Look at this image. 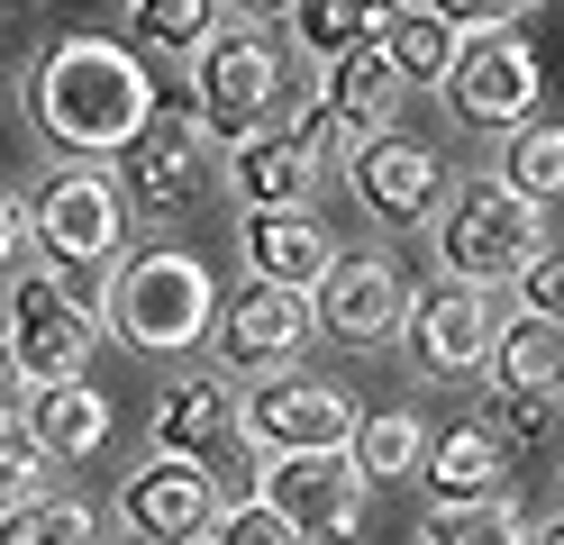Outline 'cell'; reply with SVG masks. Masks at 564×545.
<instances>
[{
	"label": "cell",
	"instance_id": "603a6c76",
	"mask_svg": "<svg viewBox=\"0 0 564 545\" xmlns=\"http://www.w3.org/2000/svg\"><path fill=\"white\" fill-rule=\"evenodd\" d=\"M373 46H382V64L401 73V91H437V83H446V64H455V28L429 10V0H401L392 28H382Z\"/></svg>",
	"mask_w": 564,
	"mask_h": 545
},
{
	"label": "cell",
	"instance_id": "9a60e30c",
	"mask_svg": "<svg viewBox=\"0 0 564 545\" xmlns=\"http://www.w3.org/2000/svg\"><path fill=\"white\" fill-rule=\"evenodd\" d=\"M310 309H319V327L337 346H382V337H401V318H410V273L392 264V254H337V264L319 273V291H310Z\"/></svg>",
	"mask_w": 564,
	"mask_h": 545
},
{
	"label": "cell",
	"instance_id": "2e32d148",
	"mask_svg": "<svg viewBox=\"0 0 564 545\" xmlns=\"http://www.w3.org/2000/svg\"><path fill=\"white\" fill-rule=\"evenodd\" d=\"M346 182H356V200L382 218V228H410V218H429L446 200V155L429 137H356V155H346Z\"/></svg>",
	"mask_w": 564,
	"mask_h": 545
},
{
	"label": "cell",
	"instance_id": "83f0119b",
	"mask_svg": "<svg viewBox=\"0 0 564 545\" xmlns=\"http://www.w3.org/2000/svg\"><path fill=\"white\" fill-rule=\"evenodd\" d=\"M119 10H128V36L155 55H192L219 28V0H119Z\"/></svg>",
	"mask_w": 564,
	"mask_h": 545
},
{
	"label": "cell",
	"instance_id": "f546056e",
	"mask_svg": "<svg viewBox=\"0 0 564 545\" xmlns=\"http://www.w3.org/2000/svg\"><path fill=\"white\" fill-rule=\"evenodd\" d=\"M37 491H46L37 436H28V427H0V509H19V500H37Z\"/></svg>",
	"mask_w": 564,
	"mask_h": 545
},
{
	"label": "cell",
	"instance_id": "9c48e42d",
	"mask_svg": "<svg viewBox=\"0 0 564 545\" xmlns=\"http://www.w3.org/2000/svg\"><path fill=\"white\" fill-rule=\"evenodd\" d=\"M256 500H264L301 545H346V536H365L373 482L356 472V455H264Z\"/></svg>",
	"mask_w": 564,
	"mask_h": 545
},
{
	"label": "cell",
	"instance_id": "74e56055",
	"mask_svg": "<svg viewBox=\"0 0 564 545\" xmlns=\"http://www.w3.org/2000/svg\"><path fill=\"white\" fill-rule=\"evenodd\" d=\"M528 545H564V519H546V527H528Z\"/></svg>",
	"mask_w": 564,
	"mask_h": 545
},
{
	"label": "cell",
	"instance_id": "4dcf8cb0",
	"mask_svg": "<svg viewBox=\"0 0 564 545\" xmlns=\"http://www.w3.org/2000/svg\"><path fill=\"white\" fill-rule=\"evenodd\" d=\"M200 545H301V536L282 527L264 500H228V519H209V536H200Z\"/></svg>",
	"mask_w": 564,
	"mask_h": 545
},
{
	"label": "cell",
	"instance_id": "ba28073f",
	"mask_svg": "<svg viewBox=\"0 0 564 545\" xmlns=\"http://www.w3.org/2000/svg\"><path fill=\"white\" fill-rule=\"evenodd\" d=\"M228 182V145L209 137L192 109H155L147 137L128 145V209H155V218H192L219 200Z\"/></svg>",
	"mask_w": 564,
	"mask_h": 545
},
{
	"label": "cell",
	"instance_id": "484cf974",
	"mask_svg": "<svg viewBox=\"0 0 564 545\" xmlns=\"http://www.w3.org/2000/svg\"><path fill=\"white\" fill-rule=\"evenodd\" d=\"M501 182H519L528 200H555V192H564V128H555V119L501 128Z\"/></svg>",
	"mask_w": 564,
	"mask_h": 545
},
{
	"label": "cell",
	"instance_id": "e0dca14e",
	"mask_svg": "<svg viewBox=\"0 0 564 545\" xmlns=\"http://www.w3.org/2000/svg\"><path fill=\"white\" fill-rule=\"evenodd\" d=\"M219 509H228L219 482H209L200 464H183V455H147L119 482V519L137 527V545H200Z\"/></svg>",
	"mask_w": 564,
	"mask_h": 545
},
{
	"label": "cell",
	"instance_id": "4316f807",
	"mask_svg": "<svg viewBox=\"0 0 564 545\" xmlns=\"http://www.w3.org/2000/svg\"><path fill=\"white\" fill-rule=\"evenodd\" d=\"M419 545H528V519L510 500H437Z\"/></svg>",
	"mask_w": 564,
	"mask_h": 545
},
{
	"label": "cell",
	"instance_id": "7c38bea8",
	"mask_svg": "<svg viewBox=\"0 0 564 545\" xmlns=\"http://www.w3.org/2000/svg\"><path fill=\"white\" fill-rule=\"evenodd\" d=\"M328 145H337V128H328L319 100H310L301 119H282V128H246L228 145V173H237L246 209H310V192H319V173H328Z\"/></svg>",
	"mask_w": 564,
	"mask_h": 545
},
{
	"label": "cell",
	"instance_id": "3957f363",
	"mask_svg": "<svg viewBox=\"0 0 564 545\" xmlns=\"http://www.w3.org/2000/svg\"><path fill=\"white\" fill-rule=\"evenodd\" d=\"M100 318H110L119 346H137V355L209 346V318H219V273H209L192 246H137V254H119Z\"/></svg>",
	"mask_w": 564,
	"mask_h": 545
},
{
	"label": "cell",
	"instance_id": "1f68e13d",
	"mask_svg": "<svg viewBox=\"0 0 564 545\" xmlns=\"http://www.w3.org/2000/svg\"><path fill=\"white\" fill-rule=\"evenodd\" d=\"M519 291H528V318H546V327H564V246H546L538 264L519 273Z\"/></svg>",
	"mask_w": 564,
	"mask_h": 545
},
{
	"label": "cell",
	"instance_id": "52a82bcc",
	"mask_svg": "<svg viewBox=\"0 0 564 545\" xmlns=\"http://www.w3.org/2000/svg\"><path fill=\"white\" fill-rule=\"evenodd\" d=\"M0 346H10V363L28 382H74V373H91L100 301H83L64 273H19L10 309H0Z\"/></svg>",
	"mask_w": 564,
	"mask_h": 545
},
{
	"label": "cell",
	"instance_id": "f35d334b",
	"mask_svg": "<svg viewBox=\"0 0 564 545\" xmlns=\"http://www.w3.org/2000/svg\"><path fill=\"white\" fill-rule=\"evenodd\" d=\"M0 10H19V0H0Z\"/></svg>",
	"mask_w": 564,
	"mask_h": 545
},
{
	"label": "cell",
	"instance_id": "8fae6325",
	"mask_svg": "<svg viewBox=\"0 0 564 545\" xmlns=\"http://www.w3.org/2000/svg\"><path fill=\"white\" fill-rule=\"evenodd\" d=\"M237 418H246V446L256 455H346L356 400L337 382H310V373H256V391L237 400Z\"/></svg>",
	"mask_w": 564,
	"mask_h": 545
},
{
	"label": "cell",
	"instance_id": "7402d4cb",
	"mask_svg": "<svg viewBox=\"0 0 564 545\" xmlns=\"http://www.w3.org/2000/svg\"><path fill=\"white\" fill-rule=\"evenodd\" d=\"M491 373H501V391L510 400H555L564 391V327H546V318H501V337H491Z\"/></svg>",
	"mask_w": 564,
	"mask_h": 545
},
{
	"label": "cell",
	"instance_id": "7a4b0ae2",
	"mask_svg": "<svg viewBox=\"0 0 564 545\" xmlns=\"http://www.w3.org/2000/svg\"><path fill=\"white\" fill-rule=\"evenodd\" d=\"M429 254H437L446 282L501 291V282H519L546 254V200H528L519 182H501V173H465L429 209Z\"/></svg>",
	"mask_w": 564,
	"mask_h": 545
},
{
	"label": "cell",
	"instance_id": "ffe728a7",
	"mask_svg": "<svg viewBox=\"0 0 564 545\" xmlns=\"http://www.w3.org/2000/svg\"><path fill=\"white\" fill-rule=\"evenodd\" d=\"M319 109L337 137H382L401 119V73L382 64V46H346L319 64Z\"/></svg>",
	"mask_w": 564,
	"mask_h": 545
},
{
	"label": "cell",
	"instance_id": "277c9868",
	"mask_svg": "<svg viewBox=\"0 0 564 545\" xmlns=\"http://www.w3.org/2000/svg\"><path fill=\"white\" fill-rule=\"evenodd\" d=\"M282 109V46L256 28V19H219L192 46V119L237 145V128H264Z\"/></svg>",
	"mask_w": 564,
	"mask_h": 545
},
{
	"label": "cell",
	"instance_id": "d590c367",
	"mask_svg": "<svg viewBox=\"0 0 564 545\" xmlns=\"http://www.w3.org/2000/svg\"><path fill=\"white\" fill-rule=\"evenodd\" d=\"M19 410H28V373L10 363V346H0V427H10Z\"/></svg>",
	"mask_w": 564,
	"mask_h": 545
},
{
	"label": "cell",
	"instance_id": "8d00e7d4",
	"mask_svg": "<svg viewBox=\"0 0 564 545\" xmlns=\"http://www.w3.org/2000/svg\"><path fill=\"white\" fill-rule=\"evenodd\" d=\"M219 10H237V19H282L292 0H219Z\"/></svg>",
	"mask_w": 564,
	"mask_h": 545
},
{
	"label": "cell",
	"instance_id": "8992f818",
	"mask_svg": "<svg viewBox=\"0 0 564 545\" xmlns=\"http://www.w3.org/2000/svg\"><path fill=\"white\" fill-rule=\"evenodd\" d=\"M28 246L46 254L64 273H100L128 254V192L100 164H64L37 182V200H28Z\"/></svg>",
	"mask_w": 564,
	"mask_h": 545
},
{
	"label": "cell",
	"instance_id": "e575fe53",
	"mask_svg": "<svg viewBox=\"0 0 564 545\" xmlns=\"http://www.w3.org/2000/svg\"><path fill=\"white\" fill-rule=\"evenodd\" d=\"M10 264H28V209L0 200V273H10Z\"/></svg>",
	"mask_w": 564,
	"mask_h": 545
},
{
	"label": "cell",
	"instance_id": "f1b7e54d",
	"mask_svg": "<svg viewBox=\"0 0 564 545\" xmlns=\"http://www.w3.org/2000/svg\"><path fill=\"white\" fill-rule=\"evenodd\" d=\"M0 545H100V519H91L83 500H55V491H37V500L0 509Z\"/></svg>",
	"mask_w": 564,
	"mask_h": 545
},
{
	"label": "cell",
	"instance_id": "ac0fdd59",
	"mask_svg": "<svg viewBox=\"0 0 564 545\" xmlns=\"http://www.w3.org/2000/svg\"><path fill=\"white\" fill-rule=\"evenodd\" d=\"M19 427L37 436L46 464H91L100 446H110V400H100L91 373H74V382H28Z\"/></svg>",
	"mask_w": 564,
	"mask_h": 545
},
{
	"label": "cell",
	"instance_id": "5bb4252c",
	"mask_svg": "<svg viewBox=\"0 0 564 545\" xmlns=\"http://www.w3.org/2000/svg\"><path fill=\"white\" fill-rule=\"evenodd\" d=\"M310 327H319L310 291H292V282H246L237 301H219V318H209V346H219L237 373H282V363L310 346Z\"/></svg>",
	"mask_w": 564,
	"mask_h": 545
},
{
	"label": "cell",
	"instance_id": "d4e9b609",
	"mask_svg": "<svg viewBox=\"0 0 564 545\" xmlns=\"http://www.w3.org/2000/svg\"><path fill=\"white\" fill-rule=\"evenodd\" d=\"M346 455H356L365 482H401V472H419V455H429V427H419L410 410H356Z\"/></svg>",
	"mask_w": 564,
	"mask_h": 545
},
{
	"label": "cell",
	"instance_id": "6da1fadb",
	"mask_svg": "<svg viewBox=\"0 0 564 545\" xmlns=\"http://www.w3.org/2000/svg\"><path fill=\"white\" fill-rule=\"evenodd\" d=\"M28 109H37V128H46L74 164H100V155H128V145L147 137V119H155V73L137 64L128 46H110V36L74 28V36H55V46L37 55Z\"/></svg>",
	"mask_w": 564,
	"mask_h": 545
},
{
	"label": "cell",
	"instance_id": "30bf717a",
	"mask_svg": "<svg viewBox=\"0 0 564 545\" xmlns=\"http://www.w3.org/2000/svg\"><path fill=\"white\" fill-rule=\"evenodd\" d=\"M538 91H546V64H538V46H528L519 28L455 36V64H446V83H437V100L455 109V119H474V128L538 119Z\"/></svg>",
	"mask_w": 564,
	"mask_h": 545
},
{
	"label": "cell",
	"instance_id": "cb8c5ba5",
	"mask_svg": "<svg viewBox=\"0 0 564 545\" xmlns=\"http://www.w3.org/2000/svg\"><path fill=\"white\" fill-rule=\"evenodd\" d=\"M392 10L401 0H292V10H282V28H292V46L301 55H346V46H373L382 28H392Z\"/></svg>",
	"mask_w": 564,
	"mask_h": 545
},
{
	"label": "cell",
	"instance_id": "4fadbf2b",
	"mask_svg": "<svg viewBox=\"0 0 564 545\" xmlns=\"http://www.w3.org/2000/svg\"><path fill=\"white\" fill-rule=\"evenodd\" d=\"M401 337H410V363L429 382H465V373H482L491 337H501V309L474 282H429V291H410Z\"/></svg>",
	"mask_w": 564,
	"mask_h": 545
},
{
	"label": "cell",
	"instance_id": "44dd1931",
	"mask_svg": "<svg viewBox=\"0 0 564 545\" xmlns=\"http://www.w3.org/2000/svg\"><path fill=\"white\" fill-rule=\"evenodd\" d=\"M429 482L437 500H510V446L491 436L482 418H455L446 436H429Z\"/></svg>",
	"mask_w": 564,
	"mask_h": 545
},
{
	"label": "cell",
	"instance_id": "5b68a950",
	"mask_svg": "<svg viewBox=\"0 0 564 545\" xmlns=\"http://www.w3.org/2000/svg\"><path fill=\"white\" fill-rule=\"evenodd\" d=\"M147 427H155V455H183V464H200L209 482H219V500H256L264 464H256V446H246L237 391H228L219 373H183V382H164Z\"/></svg>",
	"mask_w": 564,
	"mask_h": 545
},
{
	"label": "cell",
	"instance_id": "d6986e66",
	"mask_svg": "<svg viewBox=\"0 0 564 545\" xmlns=\"http://www.w3.org/2000/svg\"><path fill=\"white\" fill-rule=\"evenodd\" d=\"M237 246L256 282H292V291H319V273L337 264V237L319 228V209H246Z\"/></svg>",
	"mask_w": 564,
	"mask_h": 545
},
{
	"label": "cell",
	"instance_id": "d6a6232c",
	"mask_svg": "<svg viewBox=\"0 0 564 545\" xmlns=\"http://www.w3.org/2000/svg\"><path fill=\"white\" fill-rule=\"evenodd\" d=\"M429 10H437L455 36H491V28H519L528 0H429Z\"/></svg>",
	"mask_w": 564,
	"mask_h": 545
},
{
	"label": "cell",
	"instance_id": "836d02e7",
	"mask_svg": "<svg viewBox=\"0 0 564 545\" xmlns=\"http://www.w3.org/2000/svg\"><path fill=\"white\" fill-rule=\"evenodd\" d=\"M482 418H491V436H501V446H538V436H546V400H510V391H501Z\"/></svg>",
	"mask_w": 564,
	"mask_h": 545
}]
</instances>
